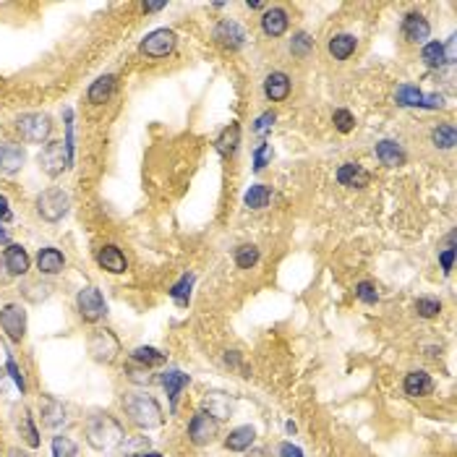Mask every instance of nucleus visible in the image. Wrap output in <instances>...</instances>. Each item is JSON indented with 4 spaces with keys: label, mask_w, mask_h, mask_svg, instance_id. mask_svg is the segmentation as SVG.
<instances>
[{
    "label": "nucleus",
    "mask_w": 457,
    "mask_h": 457,
    "mask_svg": "<svg viewBox=\"0 0 457 457\" xmlns=\"http://www.w3.org/2000/svg\"><path fill=\"white\" fill-rule=\"evenodd\" d=\"M338 180L342 186H348V189H366L371 175H368V170H363L358 162H345V165L338 170Z\"/></svg>",
    "instance_id": "obj_14"
},
{
    "label": "nucleus",
    "mask_w": 457,
    "mask_h": 457,
    "mask_svg": "<svg viewBox=\"0 0 457 457\" xmlns=\"http://www.w3.org/2000/svg\"><path fill=\"white\" fill-rule=\"evenodd\" d=\"M272 123H275V113H264V115H261V118L256 120L254 131H256V133H264V131H267L269 126H272Z\"/></svg>",
    "instance_id": "obj_43"
},
{
    "label": "nucleus",
    "mask_w": 457,
    "mask_h": 457,
    "mask_svg": "<svg viewBox=\"0 0 457 457\" xmlns=\"http://www.w3.org/2000/svg\"><path fill=\"white\" fill-rule=\"evenodd\" d=\"M395 100H398V105H402V108H431V110H437V108L444 105V100H442L439 94H423L418 87H410V84H402V87H400L398 94H395Z\"/></svg>",
    "instance_id": "obj_10"
},
{
    "label": "nucleus",
    "mask_w": 457,
    "mask_h": 457,
    "mask_svg": "<svg viewBox=\"0 0 457 457\" xmlns=\"http://www.w3.org/2000/svg\"><path fill=\"white\" fill-rule=\"evenodd\" d=\"M249 457H272V455H269L267 449H254V452H251Z\"/></svg>",
    "instance_id": "obj_49"
},
{
    "label": "nucleus",
    "mask_w": 457,
    "mask_h": 457,
    "mask_svg": "<svg viewBox=\"0 0 457 457\" xmlns=\"http://www.w3.org/2000/svg\"><path fill=\"white\" fill-rule=\"evenodd\" d=\"M421 60L426 63L428 68H442V66L447 63V58H444V45H439V42H428V45H423Z\"/></svg>",
    "instance_id": "obj_31"
},
{
    "label": "nucleus",
    "mask_w": 457,
    "mask_h": 457,
    "mask_svg": "<svg viewBox=\"0 0 457 457\" xmlns=\"http://www.w3.org/2000/svg\"><path fill=\"white\" fill-rule=\"evenodd\" d=\"M126 413L141 428H157L162 423V407L150 395H131L126 400Z\"/></svg>",
    "instance_id": "obj_2"
},
{
    "label": "nucleus",
    "mask_w": 457,
    "mask_h": 457,
    "mask_svg": "<svg viewBox=\"0 0 457 457\" xmlns=\"http://www.w3.org/2000/svg\"><path fill=\"white\" fill-rule=\"evenodd\" d=\"M191 288H194V275H186V277L180 280L178 285H173V290H170V296H173V300H175L178 306H189Z\"/></svg>",
    "instance_id": "obj_34"
},
{
    "label": "nucleus",
    "mask_w": 457,
    "mask_h": 457,
    "mask_svg": "<svg viewBox=\"0 0 457 457\" xmlns=\"http://www.w3.org/2000/svg\"><path fill=\"white\" fill-rule=\"evenodd\" d=\"M10 217H13V215H10L8 199H6V196H0V222H8Z\"/></svg>",
    "instance_id": "obj_47"
},
{
    "label": "nucleus",
    "mask_w": 457,
    "mask_h": 457,
    "mask_svg": "<svg viewBox=\"0 0 457 457\" xmlns=\"http://www.w3.org/2000/svg\"><path fill=\"white\" fill-rule=\"evenodd\" d=\"M8 374H10V379L16 382V387L24 392V387H27V384H24V379H21V371H19V366L13 363V358H8Z\"/></svg>",
    "instance_id": "obj_44"
},
{
    "label": "nucleus",
    "mask_w": 457,
    "mask_h": 457,
    "mask_svg": "<svg viewBox=\"0 0 457 457\" xmlns=\"http://www.w3.org/2000/svg\"><path fill=\"white\" fill-rule=\"evenodd\" d=\"M377 157L382 165H387V168H398V165L405 162V152H402V147H398L395 141L384 139L377 144Z\"/></svg>",
    "instance_id": "obj_23"
},
{
    "label": "nucleus",
    "mask_w": 457,
    "mask_h": 457,
    "mask_svg": "<svg viewBox=\"0 0 457 457\" xmlns=\"http://www.w3.org/2000/svg\"><path fill=\"white\" fill-rule=\"evenodd\" d=\"M261 29L267 37H282L288 31V13L282 8H269L261 19Z\"/></svg>",
    "instance_id": "obj_19"
},
{
    "label": "nucleus",
    "mask_w": 457,
    "mask_h": 457,
    "mask_svg": "<svg viewBox=\"0 0 457 457\" xmlns=\"http://www.w3.org/2000/svg\"><path fill=\"white\" fill-rule=\"evenodd\" d=\"M131 361L144 368L162 366V363H165V353H159V350H154V348H136L131 353Z\"/></svg>",
    "instance_id": "obj_30"
},
{
    "label": "nucleus",
    "mask_w": 457,
    "mask_h": 457,
    "mask_svg": "<svg viewBox=\"0 0 457 457\" xmlns=\"http://www.w3.org/2000/svg\"><path fill=\"white\" fill-rule=\"evenodd\" d=\"M40 168L50 175V178H58L63 170H68L71 168V154H68V150H66V144L63 141H50L45 150L40 152Z\"/></svg>",
    "instance_id": "obj_5"
},
{
    "label": "nucleus",
    "mask_w": 457,
    "mask_h": 457,
    "mask_svg": "<svg viewBox=\"0 0 457 457\" xmlns=\"http://www.w3.org/2000/svg\"><path fill=\"white\" fill-rule=\"evenodd\" d=\"M40 407H42V423H45V426L58 428L66 423V407H63V402H58L55 398H42Z\"/></svg>",
    "instance_id": "obj_21"
},
{
    "label": "nucleus",
    "mask_w": 457,
    "mask_h": 457,
    "mask_svg": "<svg viewBox=\"0 0 457 457\" xmlns=\"http://www.w3.org/2000/svg\"><path fill=\"white\" fill-rule=\"evenodd\" d=\"M37 267H40L42 275H58L66 267V259L58 249H42L40 256H37Z\"/></svg>",
    "instance_id": "obj_27"
},
{
    "label": "nucleus",
    "mask_w": 457,
    "mask_h": 457,
    "mask_svg": "<svg viewBox=\"0 0 457 457\" xmlns=\"http://www.w3.org/2000/svg\"><path fill=\"white\" fill-rule=\"evenodd\" d=\"M416 311H418V317L431 319V317H437L439 311H442V303H439V300H434V298H421L416 303Z\"/></svg>",
    "instance_id": "obj_39"
},
{
    "label": "nucleus",
    "mask_w": 457,
    "mask_h": 457,
    "mask_svg": "<svg viewBox=\"0 0 457 457\" xmlns=\"http://www.w3.org/2000/svg\"><path fill=\"white\" fill-rule=\"evenodd\" d=\"M238 141H240L238 123H230L228 129L217 136V152L222 157H230V154H235V150H238Z\"/></svg>",
    "instance_id": "obj_29"
},
{
    "label": "nucleus",
    "mask_w": 457,
    "mask_h": 457,
    "mask_svg": "<svg viewBox=\"0 0 457 457\" xmlns=\"http://www.w3.org/2000/svg\"><path fill=\"white\" fill-rule=\"evenodd\" d=\"M52 457H76V442L68 437L52 439Z\"/></svg>",
    "instance_id": "obj_36"
},
{
    "label": "nucleus",
    "mask_w": 457,
    "mask_h": 457,
    "mask_svg": "<svg viewBox=\"0 0 457 457\" xmlns=\"http://www.w3.org/2000/svg\"><path fill=\"white\" fill-rule=\"evenodd\" d=\"M89 353H92V358L100 361V363H113L115 356L120 353L118 338H115L110 329H94L89 338Z\"/></svg>",
    "instance_id": "obj_6"
},
{
    "label": "nucleus",
    "mask_w": 457,
    "mask_h": 457,
    "mask_svg": "<svg viewBox=\"0 0 457 457\" xmlns=\"http://www.w3.org/2000/svg\"><path fill=\"white\" fill-rule=\"evenodd\" d=\"M189 437H191V442H194V444L204 447V444H209L212 439L217 437V421H215L212 416H207L204 410H199L196 416L191 418Z\"/></svg>",
    "instance_id": "obj_11"
},
{
    "label": "nucleus",
    "mask_w": 457,
    "mask_h": 457,
    "mask_svg": "<svg viewBox=\"0 0 457 457\" xmlns=\"http://www.w3.org/2000/svg\"><path fill=\"white\" fill-rule=\"evenodd\" d=\"M0 327L8 335V340L21 342V338L27 335V311L19 303H8L0 308Z\"/></svg>",
    "instance_id": "obj_8"
},
{
    "label": "nucleus",
    "mask_w": 457,
    "mask_h": 457,
    "mask_svg": "<svg viewBox=\"0 0 457 457\" xmlns=\"http://www.w3.org/2000/svg\"><path fill=\"white\" fill-rule=\"evenodd\" d=\"M280 457H303V452H300L296 444H290V442H285L282 447H280Z\"/></svg>",
    "instance_id": "obj_46"
},
{
    "label": "nucleus",
    "mask_w": 457,
    "mask_h": 457,
    "mask_svg": "<svg viewBox=\"0 0 457 457\" xmlns=\"http://www.w3.org/2000/svg\"><path fill=\"white\" fill-rule=\"evenodd\" d=\"M264 94L272 102H282L290 94V79L285 73H280V71L269 73L267 79H264Z\"/></svg>",
    "instance_id": "obj_20"
},
{
    "label": "nucleus",
    "mask_w": 457,
    "mask_h": 457,
    "mask_svg": "<svg viewBox=\"0 0 457 457\" xmlns=\"http://www.w3.org/2000/svg\"><path fill=\"white\" fill-rule=\"evenodd\" d=\"M269 157H272V144H261L256 150V157H254V170H264Z\"/></svg>",
    "instance_id": "obj_42"
},
{
    "label": "nucleus",
    "mask_w": 457,
    "mask_h": 457,
    "mask_svg": "<svg viewBox=\"0 0 457 457\" xmlns=\"http://www.w3.org/2000/svg\"><path fill=\"white\" fill-rule=\"evenodd\" d=\"M162 387L168 389L170 405L175 407V402H178V395L186 387H189V377H186V374H180V371H175V368H170V371H165V374H162Z\"/></svg>",
    "instance_id": "obj_24"
},
{
    "label": "nucleus",
    "mask_w": 457,
    "mask_h": 457,
    "mask_svg": "<svg viewBox=\"0 0 457 457\" xmlns=\"http://www.w3.org/2000/svg\"><path fill=\"white\" fill-rule=\"evenodd\" d=\"M113 92H115V76H100V79L89 87L87 97H89L92 105H105V102L113 97Z\"/></svg>",
    "instance_id": "obj_26"
},
{
    "label": "nucleus",
    "mask_w": 457,
    "mask_h": 457,
    "mask_svg": "<svg viewBox=\"0 0 457 457\" xmlns=\"http://www.w3.org/2000/svg\"><path fill=\"white\" fill-rule=\"evenodd\" d=\"M24 159H27V154L19 144H0V170L3 173H8V175L19 173L24 168Z\"/></svg>",
    "instance_id": "obj_16"
},
{
    "label": "nucleus",
    "mask_w": 457,
    "mask_h": 457,
    "mask_svg": "<svg viewBox=\"0 0 457 457\" xmlns=\"http://www.w3.org/2000/svg\"><path fill=\"white\" fill-rule=\"evenodd\" d=\"M254 439H256V431L251 426H238L233 428L228 434V439H225V447L230 449V452H243V449H249L251 444H254Z\"/></svg>",
    "instance_id": "obj_25"
},
{
    "label": "nucleus",
    "mask_w": 457,
    "mask_h": 457,
    "mask_svg": "<svg viewBox=\"0 0 457 457\" xmlns=\"http://www.w3.org/2000/svg\"><path fill=\"white\" fill-rule=\"evenodd\" d=\"M16 129H19V133L27 141L40 144V141H45L50 136L52 120H50V115H45V113H24V115H19V120H16Z\"/></svg>",
    "instance_id": "obj_4"
},
{
    "label": "nucleus",
    "mask_w": 457,
    "mask_h": 457,
    "mask_svg": "<svg viewBox=\"0 0 457 457\" xmlns=\"http://www.w3.org/2000/svg\"><path fill=\"white\" fill-rule=\"evenodd\" d=\"M215 40H217L222 48H228V50H238V48H243V42H246V31L240 29V24L225 19L217 24Z\"/></svg>",
    "instance_id": "obj_12"
},
{
    "label": "nucleus",
    "mask_w": 457,
    "mask_h": 457,
    "mask_svg": "<svg viewBox=\"0 0 457 457\" xmlns=\"http://www.w3.org/2000/svg\"><path fill=\"white\" fill-rule=\"evenodd\" d=\"M123 426H120L118 421L113 416H92L87 421V442H89V447L100 449V452H110V449H115L118 444H123Z\"/></svg>",
    "instance_id": "obj_1"
},
{
    "label": "nucleus",
    "mask_w": 457,
    "mask_h": 457,
    "mask_svg": "<svg viewBox=\"0 0 457 457\" xmlns=\"http://www.w3.org/2000/svg\"><path fill=\"white\" fill-rule=\"evenodd\" d=\"M68 204H71V199L63 189H48L37 196V212H40V217L48 219V222H58V219L66 217Z\"/></svg>",
    "instance_id": "obj_3"
},
{
    "label": "nucleus",
    "mask_w": 457,
    "mask_h": 457,
    "mask_svg": "<svg viewBox=\"0 0 457 457\" xmlns=\"http://www.w3.org/2000/svg\"><path fill=\"white\" fill-rule=\"evenodd\" d=\"M332 120H335V129H338L340 133H350V131H353V126H356V118L350 115L348 110H335Z\"/></svg>",
    "instance_id": "obj_38"
},
{
    "label": "nucleus",
    "mask_w": 457,
    "mask_h": 457,
    "mask_svg": "<svg viewBox=\"0 0 457 457\" xmlns=\"http://www.w3.org/2000/svg\"><path fill=\"white\" fill-rule=\"evenodd\" d=\"M256 261H259L256 246H240V249L235 251V264H238L240 269H251Z\"/></svg>",
    "instance_id": "obj_35"
},
{
    "label": "nucleus",
    "mask_w": 457,
    "mask_h": 457,
    "mask_svg": "<svg viewBox=\"0 0 457 457\" xmlns=\"http://www.w3.org/2000/svg\"><path fill=\"white\" fill-rule=\"evenodd\" d=\"M439 261H442V267H444V272H452V264H455V249H447L442 251V256H439Z\"/></svg>",
    "instance_id": "obj_45"
},
{
    "label": "nucleus",
    "mask_w": 457,
    "mask_h": 457,
    "mask_svg": "<svg viewBox=\"0 0 457 457\" xmlns=\"http://www.w3.org/2000/svg\"><path fill=\"white\" fill-rule=\"evenodd\" d=\"M204 413L212 416L215 421L230 418V413H233V402H230L222 392H209L207 398H204Z\"/></svg>",
    "instance_id": "obj_22"
},
{
    "label": "nucleus",
    "mask_w": 457,
    "mask_h": 457,
    "mask_svg": "<svg viewBox=\"0 0 457 457\" xmlns=\"http://www.w3.org/2000/svg\"><path fill=\"white\" fill-rule=\"evenodd\" d=\"M19 431L29 447H40V437H37V428H34V423H31L29 413H24V418H21V423H19Z\"/></svg>",
    "instance_id": "obj_37"
},
{
    "label": "nucleus",
    "mask_w": 457,
    "mask_h": 457,
    "mask_svg": "<svg viewBox=\"0 0 457 457\" xmlns=\"http://www.w3.org/2000/svg\"><path fill=\"white\" fill-rule=\"evenodd\" d=\"M76 308H79V314L84 321H100V319L108 314V306H105L102 293L97 288H92V285L79 290V296H76Z\"/></svg>",
    "instance_id": "obj_7"
},
{
    "label": "nucleus",
    "mask_w": 457,
    "mask_h": 457,
    "mask_svg": "<svg viewBox=\"0 0 457 457\" xmlns=\"http://www.w3.org/2000/svg\"><path fill=\"white\" fill-rule=\"evenodd\" d=\"M133 457H162L159 452H139V455H133Z\"/></svg>",
    "instance_id": "obj_50"
},
{
    "label": "nucleus",
    "mask_w": 457,
    "mask_h": 457,
    "mask_svg": "<svg viewBox=\"0 0 457 457\" xmlns=\"http://www.w3.org/2000/svg\"><path fill=\"white\" fill-rule=\"evenodd\" d=\"M356 45L358 40L353 34H338V37L329 40V55L335 60H348L356 52Z\"/></svg>",
    "instance_id": "obj_28"
},
{
    "label": "nucleus",
    "mask_w": 457,
    "mask_h": 457,
    "mask_svg": "<svg viewBox=\"0 0 457 457\" xmlns=\"http://www.w3.org/2000/svg\"><path fill=\"white\" fill-rule=\"evenodd\" d=\"M165 6H168V3H144L141 10H144V13H154V10H162Z\"/></svg>",
    "instance_id": "obj_48"
},
{
    "label": "nucleus",
    "mask_w": 457,
    "mask_h": 457,
    "mask_svg": "<svg viewBox=\"0 0 457 457\" xmlns=\"http://www.w3.org/2000/svg\"><path fill=\"white\" fill-rule=\"evenodd\" d=\"M356 298H358V300H363V303H377V300H379V293H377V288H374L371 282H358Z\"/></svg>",
    "instance_id": "obj_41"
},
{
    "label": "nucleus",
    "mask_w": 457,
    "mask_h": 457,
    "mask_svg": "<svg viewBox=\"0 0 457 457\" xmlns=\"http://www.w3.org/2000/svg\"><path fill=\"white\" fill-rule=\"evenodd\" d=\"M175 48V31L170 29H154L150 31L141 42V52L147 58H168Z\"/></svg>",
    "instance_id": "obj_9"
},
{
    "label": "nucleus",
    "mask_w": 457,
    "mask_h": 457,
    "mask_svg": "<svg viewBox=\"0 0 457 457\" xmlns=\"http://www.w3.org/2000/svg\"><path fill=\"white\" fill-rule=\"evenodd\" d=\"M402 387H405V395H410V398H428L434 392V379L428 377L426 371H410Z\"/></svg>",
    "instance_id": "obj_15"
},
{
    "label": "nucleus",
    "mask_w": 457,
    "mask_h": 457,
    "mask_svg": "<svg viewBox=\"0 0 457 457\" xmlns=\"http://www.w3.org/2000/svg\"><path fill=\"white\" fill-rule=\"evenodd\" d=\"M431 141H434V147H439V150H452V147L457 144V133L449 123H442V126L434 129Z\"/></svg>",
    "instance_id": "obj_32"
},
{
    "label": "nucleus",
    "mask_w": 457,
    "mask_h": 457,
    "mask_svg": "<svg viewBox=\"0 0 457 457\" xmlns=\"http://www.w3.org/2000/svg\"><path fill=\"white\" fill-rule=\"evenodd\" d=\"M428 21L421 16V13H407L405 21H402V34H405L407 42H423L428 40Z\"/></svg>",
    "instance_id": "obj_17"
},
{
    "label": "nucleus",
    "mask_w": 457,
    "mask_h": 457,
    "mask_svg": "<svg viewBox=\"0 0 457 457\" xmlns=\"http://www.w3.org/2000/svg\"><path fill=\"white\" fill-rule=\"evenodd\" d=\"M97 264L102 269H108L110 275H123L129 269V261H126V256H123V251L118 246H102L97 251Z\"/></svg>",
    "instance_id": "obj_13"
},
{
    "label": "nucleus",
    "mask_w": 457,
    "mask_h": 457,
    "mask_svg": "<svg viewBox=\"0 0 457 457\" xmlns=\"http://www.w3.org/2000/svg\"><path fill=\"white\" fill-rule=\"evenodd\" d=\"M3 264H6V272L8 275H27V269H29V256H27V251L21 249V246H13L8 243V249L3 254Z\"/></svg>",
    "instance_id": "obj_18"
},
{
    "label": "nucleus",
    "mask_w": 457,
    "mask_h": 457,
    "mask_svg": "<svg viewBox=\"0 0 457 457\" xmlns=\"http://www.w3.org/2000/svg\"><path fill=\"white\" fill-rule=\"evenodd\" d=\"M269 196H272V191L267 186H251L246 191V207L249 209H264L269 204Z\"/></svg>",
    "instance_id": "obj_33"
},
{
    "label": "nucleus",
    "mask_w": 457,
    "mask_h": 457,
    "mask_svg": "<svg viewBox=\"0 0 457 457\" xmlns=\"http://www.w3.org/2000/svg\"><path fill=\"white\" fill-rule=\"evenodd\" d=\"M311 48H314V40L308 37L306 31H298V34L293 37V42H290V50H293V55H306Z\"/></svg>",
    "instance_id": "obj_40"
}]
</instances>
